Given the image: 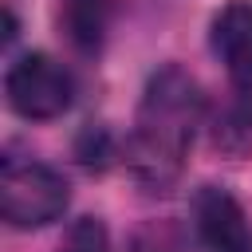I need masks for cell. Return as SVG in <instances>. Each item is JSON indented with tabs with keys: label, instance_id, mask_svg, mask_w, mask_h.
Returning <instances> with one entry per match:
<instances>
[{
	"label": "cell",
	"instance_id": "1",
	"mask_svg": "<svg viewBox=\"0 0 252 252\" xmlns=\"http://www.w3.org/2000/svg\"><path fill=\"white\" fill-rule=\"evenodd\" d=\"M201 106H205L201 87L185 67L165 63L150 75L130 138V169L146 185L165 189L181 173L193 130L201 122Z\"/></svg>",
	"mask_w": 252,
	"mask_h": 252
},
{
	"label": "cell",
	"instance_id": "2",
	"mask_svg": "<svg viewBox=\"0 0 252 252\" xmlns=\"http://www.w3.org/2000/svg\"><path fill=\"white\" fill-rule=\"evenodd\" d=\"M71 189L63 181V173H55L51 165L28 158H4L0 165V217L12 228H43L55 224L67 213Z\"/></svg>",
	"mask_w": 252,
	"mask_h": 252
},
{
	"label": "cell",
	"instance_id": "3",
	"mask_svg": "<svg viewBox=\"0 0 252 252\" xmlns=\"http://www.w3.org/2000/svg\"><path fill=\"white\" fill-rule=\"evenodd\" d=\"M4 94H8V106L20 118L51 122V118L67 114V106L75 98V83H71V71L59 59H51L43 51H28L8 67Z\"/></svg>",
	"mask_w": 252,
	"mask_h": 252
},
{
	"label": "cell",
	"instance_id": "4",
	"mask_svg": "<svg viewBox=\"0 0 252 252\" xmlns=\"http://www.w3.org/2000/svg\"><path fill=\"white\" fill-rule=\"evenodd\" d=\"M193 228H197V240L205 252H252V232H248L244 209L220 185H205L193 197Z\"/></svg>",
	"mask_w": 252,
	"mask_h": 252
},
{
	"label": "cell",
	"instance_id": "5",
	"mask_svg": "<svg viewBox=\"0 0 252 252\" xmlns=\"http://www.w3.org/2000/svg\"><path fill=\"white\" fill-rule=\"evenodd\" d=\"M213 51L228 67L232 83L252 94V4H228L213 20Z\"/></svg>",
	"mask_w": 252,
	"mask_h": 252
},
{
	"label": "cell",
	"instance_id": "6",
	"mask_svg": "<svg viewBox=\"0 0 252 252\" xmlns=\"http://www.w3.org/2000/svg\"><path fill=\"white\" fill-rule=\"evenodd\" d=\"M110 28V0H63V32L75 51L94 55Z\"/></svg>",
	"mask_w": 252,
	"mask_h": 252
},
{
	"label": "cell",
	"instance_id": "7",
	"mask_svg": "<svg viewBox=\"0 0 252 252\" xmlns=\"http://www.w3.org/2000/svg\"><path fill=\"white\" fill-rule=\"evenodd\" d=\"M59 252H110V240H106L102 220H94V217L75 220V224L67 228V236H63V248H59Z\"/></svg>",
	"mask_w": 252,
	"mask_h": 252
},
{
	"label": "cell",
	"instance_id": "8",
	"mask_svg": "<svg viewBox=\"0 0 252 252\" xmlns=\"http://www.w3.org/2000/svg\"><path fill=\"white\" fill-rule=\"evenodd\" d=\"M248 138H252V110L232 106V110L220 118V126H217V146H220V150H244Z\"/></svg>",
	"mask_w": 252,
	"mask_h": 252
}]
</instances>
